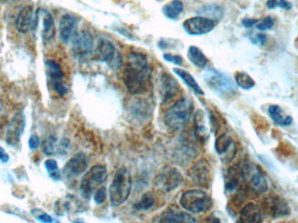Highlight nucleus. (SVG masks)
Returning <instances> with one entry per match:
<instances>
[{
  "label": "nucleus",
  "mask_w": 298,
  "mask_h": 223,
  "mask_svg": "<svg viewBox=\"0 0 298 223\" xmlns=\"http://www.w3.org/2000/svg\"><path fill=\"white\" fill-rule=\"evenodd\" d=\"M122 80L130 94H142L148 90L152 80V69L145 55L131 52L128 56Z\"/></svg>",
  "instance_id": "1"
},
{
  "label": "nucleus",
  "mask_w": 298,
  "mask_h": 223,
  "mask_svg": "<svg viewBox=\"0 0 298 223\" xmlns=\"http://www.w3.org/2000/svg\"><path fill=\"white\" fill-rule=\"evenodd\" d=\"M257 22V20H254V18H245L241 22V24H242L244 28H251L254 26Z\"/></svg>",
  "instance_id": "43"
},
{
  "label": "nucleus",
  "mask_w": 298,
  "mask_h": 223,
  "mask_svg": "<svg viewBox=\"0 0 298 223\" xmlns=\"http://www.w3.org/2000/svg\"><path fill=\"white\" fill-rule=\"evenodd\" d=\"M9 156L7 154V152H6V150L2 148V146H0V162H9Z\"/></svg>",
  "instance_id": "45"
},
{
  "label": "nucleus",
  "mask_w": 298,
  "mask_h": 223,
  "mask_svg": "<svg viewBox=\"0 0 298 223\" xmlns=\"http://www.w3.org/2000/svg\"><path fill=\"white\" fill-rule=\"evenodd\" d=\"M73 223H85V222H82V220H74V222H73Z\"/></svg>",
  "instance_id": "46"
},
{
  "label": "nucleus",
  "mask_w": 298,
  "mask_h": 223,
  "mask_svg": "<svg viewBox=\"0 0 298 223\" xmlns=\"http://www.w3.org/2000/svg\"><path fill=\"white\" fill-rule=\"evenodd\" d=\"M97 54L100 60L106 62L110 68L116 69L122 64V56L112 42L102 38L97 46Z\"/></svg>",
  "instance_id": "9"
},
{
  "label": "nucleus",
  "mask_w": 298,
  "mask_h": 223,
  "mask_svg": "<svg viewBox=\"0 0 298 223\" xmlns=\"http://www.w3.org/2000/svg\"><path fill=\"white\" fill-rule=\"evenodd\" d=\"M76 26V20L70 14H65L61 17L59 30H60V40L62 43H68L70 40L73 32Z\"/></svg>",
  "instance_id": "22"
},
{
  "label": "nucleus",
  "mask_w": 298,
  "mask_h": 223,
  "mask_svg": "<svg viewBox=\"0 0 298 223\" xmlns=\"http://www.w3.org/2000/svg\"><path fill=\"white\" fill-rule=\"evenodd\" d=\"M188 176L198 186L207 188L212 182L210 166L206 160H200L193 165L188 172Z\"/></svg>",
  "instance_id": "11"
},
{
  "label": "nucleus",
  "mask_w": 298,
  "mask_h": 223,
  "mask_svg": "<svg viewBox=\"0 0 298 223\" xmlns=\"http://www.w3.org/2000/svg\"><path fill=\"white\" fill-rule=\"evenodd\" d=\"M45 168L47 169L49 176L54 180H61V174L59 170V165L57 162L54 159H48L45 162Z\"/></svg>",
  "instance_id": "33"
},
{
  "label": "nucleus",
  "mask_w": 298,
  "mask_h": 223,
  "mask_svg": "<svg viewBox=\"0 0 298 223\" xmlns=\"http://www.w3.org/2000/svg\"><path fill=\"white\" fill-rule=\"evenodd\" d=\"M94 200L96 204H102L105 202L107 197V191L104 186H101L94 193Z\"/></svg>",
  "instance_id": "39"
},
{
  "label": "nucleus",
  "mask_w": 298,
  "mask_h": 223,
  "mask_svg": "<svg viewBox=\"0 0 298 223\" xmlns=\"http://www.w3.org/2000/svg\"><path fill=\"white\" fill-rule=\"evenodd\" d=\"M94 46V40L91 34L87 30H81L72 40V48L76 57L85 58L91 54Z\"/></svg>",
  "instance_id": "12"
},
{
  "label": "nucleus",
  "mask_w": 298,
  "mask_h": 223,
  "mask_svg": "<svg viewBox=\"0 0 298 223\" xmlns=\"http://www.w3.org/2000/svg\"><path fill=\"white\" fill-rule=\"evenodd\" d=\"M274 21L272 18L266 17L260 22H257L254 26L259 30H270L274 26Z\"/></svg>",
  "instance_id": "37"
},
{
  "label": "nucleus",
  "mask_w": 298,
  "mask_h": 223,
  "mask_svg": "<svg viewBox=\"0 0 298 223\" xmlns=\"http://www.w3.org/2000/svg\"><path fill=\"white\" fill-rule=\"evenodd\" d=\"M41 144V139L36 134L31 136L30 138H29V140H28V146H29V148L31 150H36V149L40 148Z\"/></svg>",
  "instance_id": "42"
},
{
  "label": "nucleus",
  "mask_w": 298,
  "mask_h": 223,
  "mask_svg": "<svg viewBox=\"0 0 298 223\" xmlns=\"http://www.w3.org/2000/svg\"><path fill=\"white\" fill-rule=\"evenodd\" d=\"M48 68V76L50 78V82H62L64 78V72L61 68V64L56 61L48 60L46 62Z\"/></svg>",
  "instance_id": "30"
},
{
  "label": "nucleus",
  "mask_w": 298,
  "mask_h": 223,
  "mask_svg": "<svg viewBox=\"0 0 298 223\" xmlns=\"http://www.w3.org/2000/svg\"><path fill=\"white\" fill-rule=\"evenodd\" d=\"M268 190V180L266 177L257 166H254L248 182L247 191L255 194H262L266 193Z\"/></svg>",
  "instance_id": "16"
},
{
  "label": "nucleus",
  "mask_w": 298,
  "mask_h": 223,
  "mask_svg": "<svg viewBox=\"0 0 298 223\" xmlns=\"http://www.w3.org/2000/svg\"><path fill=\"white\" fill-rule=\"evenodd\" d=\"M184 210L192 214H200L209 210L212 206V199L201 190H188L183 193L180 200Z\"/></svg>",
  "instance_id": "6"
},
{
  "label": "nucleus",
  "mask_w": 298,
  "mask_h": 223,
  "mask_svg": "<svg viewBox=\"0 0 298 223\" xmlns=\"http://www.w3.org/2000/svg\"><path fill=\"white\" fill-rule=\"evenodd\" d=\"M52 88L60 97H63L68 92V88H66L63 82H50Z\"/></svg>",
  "instance_id": "38"
},
{
  "label": "nucleus",
  "mask_w": 298,
  "mask_h": 223,
  "mask_svg": "<svg viewBox=\"0 0 298 223\" xmlns=\"http://www.w3.org/2000/svg\"><path fill=\"white\" fill-rule=\"evenodd\" d=\"M31 214L41 223H54V218L50 214H48L47 212H45L40 208H34L31 211Z\"/></svg>",
  "instance_id": "35"
},
{
  "label": "nucleus",
  "mask_w": 298,
  "mask_h": 223,
  "mask_svg": "<svg viewBox=\"0 0 298 223\" xmlns=\"http://www.w3.org/2000/svg\"><path fill=\"white\" fill-rule=\"evenodd\" d=\"M42 38L45 41H50L55 37L56 28L55 23L52 14L48 10H43V18H42Z\"/></svg>",
  "instance_id": "24"
},
{
  "label": "nucleus",
  "mask_w": 298,
  "mask_h": 223,
  "mask_svg": "<svg viewBox=\"0 0 298 223\" xmlns=\"http://www.w3.org/2000/svg\"><path fill=\"white\" fill-rule=\"evenodd\" d=\"M206 223H222V220L219 216H217L216 214L213 213L208 216Z\"/></svg>",
  "instance_id": "44"
},
{
  "label": "nucleus",
  "mask_w": 298,
  "mask_h": 223,
  "mask_svg": "<svg viewBox=\"0 0 298 223\" xmlns=\"http://www.w3.org/2000/svg\"><path fill=\"white\" fill-rule=\"evenodd\" d=\"M205 80L211 90L221 98H228L236 92V86L228 75L210 69L205 74Z\"/></svg>",
  "instance_id": "5"
},
{
  "label": "nucleus",
  "mask_w": 298,
  "mask_h": 223,
  "mask_svg": "<svg viewBox=\"0 0 298 223\" xmlns=\"http://www.w3.org/2000/svg\"><path fill=\"white\" fill-rule=\"evenodd\" d=\"M163 106L168 105L180 94V86L172 75L164 72L160 78Z\"/></svg>",
  "instance_id": "14"
},
{
  "label": "nucleus",
  "mask_w": 298,
  "mask_h": 223,
  "mask_svg": "<svg viewBox=\"0 0 298 223\" xmlns=\"http://www.w3.org/2000/svg\"><path fill=\"white\" fill-rule=\"evenodd\" d=\"M266 4L268 9H274L278 7L288 10L292 8V4L288 2V0H268Z\"/></svg>",
  "instance_id": "36"
},
{
  "label": "nucleus",
  "mask_w": 298,
  "mask_h": 223,
  "mask_svg": "<svg viewBox=\"0 0 298 223\" xmlns=\"http://www.w3.org/2000/svg\"><path fill=\"white\" fill-rule=\"evenodd\" d=\"M193 103L188 98H180L167 109L165 114V123L173 131L184 128L193 114Z\"/></svg>",
  "instance_id": "2"
},
{
  "label": "nucleus",
  "mask_w": 298,
  "mask_h": 223,
  "mask_svg": "<svg viewBox=\"0 0 298 223\" xmlns=\"http://www.w3.org/2000/svg\"><path fill=\"white\" fill-rule=\"evenodd\" d=\"M26 128V118L23 114L19 112L14 115L11 122L7 134V142L11 146H16L20 142L21 137Z\"/></svg>",
  "instance_id": "15"
},
{
  "label": "nucleus",
  "mask_w": 298,
  "mask_h": 223,
  "mask_svg": "<svg viewBox=\"0 0 298 223\" xmlns=\"http://www.w3.org/2000/svg\"><path fill=\"white\" fill-rule=\"evenodd\" d=\"M198 14L203 15L202 17L210 18L212 20L220 21L223 18V9L216 4H207L202 6L197 12Z\"/></svg>",
  "instance_id": "29"
},
{
  "label": "nucleus",
  "mask_w": 298,
  "mask_h": 223,
  "mask_svg": "<svg viewBox=\"0 0 298 223\" xmlns=\"http://www.w3.org/2000/svg\"><path fill=\"white\" fill-rule=\"evenodd\" d=\"M187 57L191 63L197 68L204 69L208 64V60L206 55L204 54L203 52L201 51L200 48H197L195 46H191L188 48Z\"/></svg>",
  "instance_id": "26"
},
{
  "label": "nucleus",
  "mask_w": 298,
  "mask_h": 223,
  "mask_svg": "<svg viewBox=\"0 0 298 223\" xmlns=\"http://www.w3.org/2000/svg\"><path fill=\"white\" fill-rule=\"evenodd\" d=\"M183 180L181 172L173 166H166L156 176L155 186L165 193L176 190Z\"/></svg>",
  "instance_id": "7"
},
{
  "label": "nucleus",
  "mask_w": 298,
  "mask_h": 223,
  "mask_svg": "<svg viewBox=\"0 0 298 223\" xmlns=\"http://www.w3.org/2000/svg\"><path fill=\"white\" fill-rule=\"evenodd\" d=\"M159 223H198V222L193 216L182 210L168 208L162 214Z\"/></svg>",
  "instance_id": "18"
},
{
  "label": "nucleus",
  "mask_w": 298,
  "mask_h": 223,
  "mask_svg": "<svg viewBox=\"0 0 298 223\" xmlns=\"http://www.w3.org/2000/svg\"><path fill=\"white\" fill-rule=\"evenodd\" d=\"M131 176L126 168H121L115 172L112 180L108 194L113 206H119L125 202L131 192Z\"/></svg>",
  "instance_id": "3"
},
{
  "label": "nucleus",
  "mask_w": 298,
  "mask_h": 223,
  "mask_svg": "<svg viewBox=\"0 0 298 223\" xmlns=\"http://www.w3.org/2000/svg\"><path fill=\"white\" fill-rule=\"evenodd\" d=\"M155 204L154 196L151 192L143 194L141 199L137 202L134 204V208L135 210H148L152 208Z\"/></svg>",
  "instance_id": "32"
},
{
  "label": "nucleus",
  "mask_w": 298,
  "mask_h": 223,
  "mask_svg": "<svg viewBox=\"0 0 298 223\" xmlns=\"http://www.w3.org/2000/svg\"><path fill=\"white\" fill-rule=\"evenodd\" d=\"M215 26L216 23L214 20L202 16L190 18L183 23L184 30L190 36H200L209 34L214 30Z\"/></svg>",
  "instance_id": "10"
},
{
  "label": "nucleus",
  "mask_w": 298,
  "mask_h": 223,
  "mask_svg": "<svg viewBox=\"0 0 298 223\" xmlns=\"http://www.w3.org/2000/svg\"><path fill=\"white\" fill-rule=\"evenodd\" d=\"M74 196H68L56 202L55 204V213L59 216H63L65 214L77 212L81 203Z\"/></svg>",
  "instance_id": "23"
},
{
  "label": "nucleus",
  "mask_w": 298,
  "mask_h": 223,
  "mask_svg": "<svg viewBox=\"0 0 298 223\" xmlns=\"http://www.w3.org/2000/svg\"><path fill=\"white\" fill-rule=\"evenodd\" d=\"M37 21L34 20V8L28 6L20 12L16 20V28L21 34H27L35 26Z\"/></svg>",
  "instance_id": "20"
},
{
  "label": "nucleus",
  "mask_w": 298,
  "mask_h": 223,
  "mask_svg": "<svg viewBox=\"0 0 298 223\" xmlns=\"http://www.w3.org/2000/svg\"><path fill=\"white\" fill-rule=\"evenodd\" d=\"M184 10V4L180 0H173L163 7V14L171 20H177Z\"/></svg>",
  "instance_id": "27"
},
{
  "label": "nucleus",
  "mask_w": 298,
  "mask_h": 223,
  "mask_svg": "<svg viewBox=\"0 0 298 223\" xmlns=\"http://www.w3.org/2000/svg\"><path fill=\"white\" fill-rule=\"evenodd\" d=\"M164 60L172 63V64H177V66H182L183 64V58L180 55H173L170 54H166L164 55Z\"/></svg>",
  "instance_id": "41"
},
{
  "label": "nucleus",
  "mask_w": 298,
  "mask_h": 223,
  "mask_svg": "<svg viewBox=\"0 0 298 223\" xmlns=\"http://www.w3.org/2000/svg\"><path fill=\"white\" fill-rule=\"evenodd\" d=\"M268 114L272 120L281 126H288L291 125L293 118L289 115H283L282 109L278 105H271L268 106Z\"/></svg>",
  "instance_id": "25"
},
{
  "label": "nucleus",
  "mask_w": 298,
  "mask_h": 223,
  "mask_svg": "<svg viewBox=\"0 0 298 223\" xmlns=\"http://www.w3.org/2000/svg\"><path fill=\"white\" fill-rule=\"evenodd\" d=\"M193 126H194V134L197 140H199L201 142L208 140L210 131H209V126H208L205 112L202 110H198L195 112L193 118Z\"/></svg>",
  "instance_id": "19"
},
{
  "label": "nucleus",
  "mask_w": 298,
  "mask_h": 223,
  "mask_svg": "<svg viewBox=\"0 0 298 223\" xmlns=\"http://www.w3.org/2000/svg\"><path fill=\"white\" fill-rule=\"evenodd\" d=\"M107 178L108 171L105 166L102 165L92 166L81 179L80 193L82 198L90 199L95 191L105 183Z\"/></svg>",
  "instance_id": "4"
},
{
  "label": "nucleus",
  "mask_w": 298,
  "mask_h": 223,
  "mask_svg": "<svg viewBox=\"0 0 298 223\" xmlns=\"http://www.w3.org/2000/svg\"><path fill=\"white\" fill-rule=\"evenodd\" d=\"M88 166V156L84 152H77L66 163L63 168V174L68 179H74L85 172Z\"/></svg>",
  "instance_id": "13"
},
{
  "label": "nucleus",
  "mask_w": 298,
  "mask_h": 223,
  "mask_svg": "<svg viewBox=\"0 0 298 223\" xmlns=\"http://www.w3.org/2000/svg\"><path fill=\"white\" fill-rule=\"evenodd\" d=\"M174 74L179 76L184 82L185 84H187L188 88H191L195 94L198 95H201L203 96L204 92L202 88H200V84H198V82L195 80V78H193L192 75L190 74L189 72L185 71L183 69H180V68H174L173 69Z\"/></svg>",
  "instance_id": "28"
},
{
  "label": "nucleus",
  "mask_w": 298,
  "mask_h": 223,
  "mask_svg": "<svg viewBox=\"0 0 298 223\" xmlns=\"http://www.w3.org/2000/svg\"><path fill=\"white\" fill-rule=\"evenodd\" d=\"M215 152L227 160L234 158L235 154V144L230 136L222 134L219 136L214 143Z\"/></svg>",
  "instance_id": "17"
},
{
  "label": "nucleus",
  "mask_w": 298,
  "mask_h": 223,
  "mask_svg": "<svg viewBox=\"0 0 298 223\" xmlns=\"http://www.w3.org/2000/svg\"><path fill=\"white\" fill-rule=\"evenodd\" d=\"M234 78L238 86L244 90H250L255 86V82L251 78L250 75L244 72H237L234 75Z\"/></svg>",
  "instance_id": "31"
},
{
  "label": "nucleus",
  "mask_w": 298,
  "mask_h": 223,
  "mask_svg": "<svg viewBox=\"0 0 298 223\" xmlns=\"http://www.w3.org/2000/svg\"><path fill=\"white\" fill-rule=\"evenodd\" d=\"M262 211L254 203H247L242 208L240 214L241 223H261Z\"/></svg>",
  "instance_id": "21"
},
{
  "label": "nucleus",
  "mask_w": 298,
  "mask_h": 223,
  "mask_svg": "<svg viewBox=\"0 0 298 223\" xmlns=\"http://www.w3.org/2000/svg\"><path fill=\"white\" fill-rule=\"evenodd\" d=\"M42 150L47 156H53L57 152V140L54 136H48L42 142Z\"/></svg>",
  "instance_id": "34"
},
{
  "label": "nucleus",
  "mask_w": 298,
  "mask_h": 223,
  "mask_svg": "<svg viewBox=\"0 0 298 223\" xmlns=\"http://www.w3.org/2000/svg\"><path fill=\"white\" fill-rule=\"evenodd\" d=\"M261 211L266 216L272 218L288 216L290 214V208L288 202L280 196H269L262 202Z\"/></svg>",
  "instance_id": "8"
},
{
  "label": "nucleus",
  "mask_w": 298,
  "mask_h": 223,
  "mask_svg": "<svg viewBox=\"0 0 298 223\" xmlns=\"http://www.w3.org/2000/svg\"><path fill=\"white\" fill-rule=\"evenodd\" d=\"M249 40L252 42V44H257V46H264L268 41V37H267L266 34H254L253 36H250Z\"/></svg>",
  "instance_id": "40"
}]
</instances>
